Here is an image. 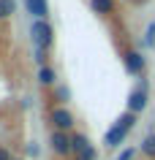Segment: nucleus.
<instances>
[{
  "label": "nucleus",
  "instance_id": "obj_1",
  "mask_svg": "<svg viewBox=\"0 0 155 160\" xmlns=\"http://www.w3.org/2000/svg\"><path fill=\"white\" fill-rule=\"evenodd\" d=\"M136 125V114H131V111H125L117 122H114L109 130H106V136H103V141H106V147H120L122 138L128 136V130Z\"/></svg>",
  "mask_w": 155,
  "mask_h": 160
},
{
  "label": "nucleus",
  "instance_id": "obj_2",
  "mask_svg": "<svg viewBox=\"0 0 155 160\" xmlns=\"http://www.w3.org/2000/svg\"><path fill=\"white\" fill-rule=\"evenodd\" d=\"M30 35H33L35 49H41V52L52 43V27L46 25V19H35L33 27H30Z\"/></svg>",
  "mask_w": 155,
  "mask_h": 160
},
{
  "label": "nucleus",
  "instance_id": "obj_3",
  "mask_svg": "<svg viewBox=\"0 0 155 160\" xmlns=\"http://www.w3.org/2000/svg\"><path fill=\"white\" fill-rule=\"evenodd\" d=\"M52 149L57 155H68V152H74V138L68 133H63V130H54L52 133Z\"/></svg>",
  "mask_w": 155,
  "mask_h": 160
},
{
  "label": "nucleus",
  "instance_id": "obj_4",
  "mask_svg": "<svg viewBox=\"0 0 155 160\" xmlns=\"http://www.w3.org/2000/svg\"><path fill=\"white\" fill-rule=\"evenodd\" d=\"M144 109H147V90L142 84L128 95V111L131 114H139V111H144Z\"/></svg>",
  "mask_w": 155,
  "mask_h": 160
},
{
  "label": "nucleus",
  "instance_id": "obj_5",
  "mask_svg": "<svg viewBox=\"0 0 155 160\" xmlns=\"http://www.w3.org/2000/svg\"><path fill=\"white\" fill-rule=\"evenodd\" d=\"M52 125L57 128V130H68L71 125H74V117H71V111H65V109H54L52 111Z\"/></svg>",
  "mask_w": 155,
  "mask_h": 160
},
{
  "label": "nucleus",
  "instance_id": "obj_6",
  "mask_svg": "<svg viewBox=\"0 0 155 160\" xmlns=\"http://www.w3.org/2000/svg\"><path fill=\"white\" fill-rule=\"evenodd\" d=\"M125 68H128V73L139 76L144 71V57H142L139 52H128V54H125Z\"/></svg>",
  "mask_w": 155,
  "mask_h": 160
},
{
  "label": "nucleus",
  "instance_id": "obj_7",
  "mask_svg": "<svg viewBox=\"0 0 155 160\" xmlns=\"http://www.w3.org/2000/svg\"><path fill=\"white\" fill-rule=\"evenodd\" d=\"M25 8L30 11L35 19H46V14H49V6H46V0H25Z\"/></svg>",
  "mask_w": 155,
  "mask_h": 160
},
{
  "label": "nucleus",
  "instance_id": "obj_8",
  "mask_svg": "<svg viewBox=\"0 0 155 160\" xmlns=\"http://www.w3.org/2000/svg\"><path fill=\"white\" fill-rule=\"evenodd\" d=\"M90 8H93L95 14H112L114 0H90Z\"/></svg>",
  "mask_w": 155,
  "mask_h": 160
},
{
  "label": "nucleus",
  "instance_id": "obj_9",
  "mask_svg": "<svg viewBox=\"0 0 155 160\" xmlns=\"http://www.w3.org/2000/svg\"><path fill=\"white\" fill-rule=\"evenodd\" d=\"M38 84H44V87L54 84V71H52V68H46V65L38 68Z\"/></svg>",
  "mask_w": 155,
  "mask_h": 160
},
{
  "label": "nucleus",
  "instance_id": "obj_10",
  "mask_svg": "<svg viewBox=\"0 0 155 160\" xmlns=\"http://www.w3.org/2000/svg\"><path fill=\"white\" fill-rule=\"evenodd\" d=\"M71 138H74V152H79V155H85L87 149H93V147H90V141H87V136L76 133V136H71Z\"/></svg>",
  "mask_w": 155,
  "mask_h": 160
},
{
  "label": "nucleus",
  "instance_id": "obj_11",
  "mask_svg": "<svg viewBox=\"0 0 155 160\" xmlns=\"http://www.w3.org/2000/svg\"><path fill=\"white\" fill-rule=\"evenodd\" d=\"M17 11V0H0V19H8Z\"/></svg>",
  "mask_w": 155,
  "mask_h": 160
},
{
  "label": "nucleus",
  "instance_id": "obj_12",
  "mask_svg": "<svg viewBox=\"0 0 155 160\" xmlns=\"http://www.w3.org/2000/svg\"><path fill=\"white\" fill-rule=\"evenodd\" d=\"M142 152H147V155H152L155 158V133H147L144 141H142Z\"/></svg>",
  "mask_w": 155,
  "mask_h": 160
},
{
  "label": "nucleus",
  "instance_id": "obj_13",
  "mask_svg": "<svg viewBox=\"0 0 155 160\" xmlns=\"http://www.w3.org/2000/svg\"><path fill=\"white\" fill-rule=\"evenodd\" d=\"M133 155H136V149H133V147H128V149L120 152V158H117V160H133Z\"/></svg>",
  "mask_w": 155,
  "mask_h": 160
},
{
  "label": "nucleus",
  "instance_id": "obj_14",
  "mask_svg": "<svg viewBox=\"0 0 155 160\" xmlns=\"http://www.w3.org/2000/svg\"><path fill=\"white\" fill-rule=\"evenodd\" d=\"M152 41H155V22L147 27V43H152Z\"/></svg>",
  "mask_w": 155,
  "mask_h": 160
},
{
  "label": "nucleus",
  "instance_id": "obj_15",
  "mask_svg": "<svg viewBox=\"0 0 155 160\" xmlns=\"http://www.w3.org/2000/svg\"><path fill=\"white\" fill-rule=\"evenodd\" d=\"M76 160H95V149H87L85 155H79Z\"/></svg>",
  "mask_w": 155,
  "mask_h": 160
},
{
  "label": "nucleus",
  "instance_id": "obj_16",
  "mask_svg": "<svg viewBox=\"0 0 155 160\" xmlns=\"http://www.w3.org/2000/svg\"><path fill=\"white\" fill-rule=\"evenodd\" d=\"M0 160H11V155H8V149H0Z\"/></svg>",
  "mask_w": 155,
  "mask_h": 160
}]
</instances>
